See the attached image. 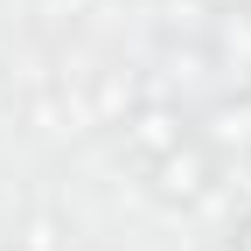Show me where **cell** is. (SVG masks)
Instances as JSON below:
<instances>
[{
	"mask_svg": "<svg viewBox=\"0 0 251 251\" xmlns=\"http://www.w3.org/2000/svg\"><path fill=\"white\" fill-rule=\"evenodd\" d=\"M181 140H188V133H181V119H175V112H161V105L133 119V147H140V153H153V161H168Z\"/></svg>",
	"mask_w": 251,
	"mask_h": 251,
	"instance_id": "1",
	"label": "cell"
},
{
	"mask_svg": "<svg viewBox=\"0 0 251 251\" xmlns=\"http://www.w3.org/2000/svg\"><path fill=\"white\" fill-rule=\"evenodd\" d=\"M202 175H209V168H202V153H196V147H188V153L175 147L168 161H161V188H168V196H196Z\"/></svg>",
	"mask_w": 251,
	"mask_h": 251,
	"instance_id": "2",
	"label": "cell"
},
{
	"mask_svg": "<svg viewBox=\"0 0 251 251\" xmlns=\"http://www.w3.org/2000/svg\"><path fill=\"white\" fill-rule=\"evenodd\" d=\"M237 251H251V216H244V224H237Z\"/></svg>",
	"mask_w": 251,
	"mask_h": 251,
	"instance_id": "3",
	"label": "cell"
}]
</instances>
